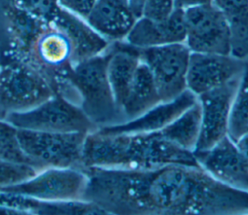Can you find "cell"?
I'll return each mask as SVG.
<instances>
[{"label": "cell", "instance_id": "obj_25", "mask_svg": "<svg viewBox=\"0 0 248 215\" xmlns=\"http://www.w3.org/2000/svg\"><path fill=\"white\" fill-rule=\"evenodd\" d=\"M9 1L19 9L48 23L54 21L61 9L58 0H9Z\"/></svg>", "mask_w": 248, "mask_h": 215}, {"label": "cell", "instance_id": "obj_1", "mask_svg": "<svg viewBox=\"0 0 248 215\" xmlns=\"http://www.w3.org/2000/svg\"><path fill=\"white\" fill-rule=\"evenodd\" d=\"M82 200L107 214L220 215L248 213V192L229 187L202 168L167 165L153 169L81 168Z\"/></svg>", "mask_w": 248, "mask_h": 215}, {"label": "cell", "instance_id": "obj_24", "mask_svg": "<svg viewBox=\"0 0 248 215\" xmlns=\"http://www.w3.org/2000/svg\"><path fill=\"white\" fill-rule=\"evenodd\" d=\"M38 171L36 168L28 164L0 159V189L26 181Z\"/></svg>", "mask_w": 248, "mask_h": 215}, {"label": "cell", "instance_id": "obj_6", "mask_svg": "<svg viewBox=\"0 0 248 215\" xmlns=\"http://www.w3.org/2000/svg\"><path fill=\"white\" fill-rule=\"evenodd\" d=\"M4 121L16 129L41 132L88 134L97 129L80 106L58 93L31 110L9 115Z\"/></svg>", "mask_w": 248, "mask_h": 215}, {"label": "cell", "instance_id": "obj_19", "mask_svg": "<svg viewBox=\"0 0 248 215\" xmlns=\"http://www.w3.org/2000/svg\"><path fill=\"white\" fill-rule=\"evenodd\" d=\"M223 14L230 31L231 55L238 60L248 59V0H213Z\"/></svg>", "mask_w": 248, "mask_h": 215}, {"label": "cell", "instance_id": "obj_10", "mask_svg": "<svg viewBox=\"0 0 248 215\" xmlns=\"http://www.w3.org/2000/svg\"><path fill=\"white\" fill-rule=\"evenodd\" d=\"M240 76L197 96L202 117L200 135L194 151L209 149L228 136L232 103Z\"/></svg>", "mask_w": 248, "mask_h": 215}, {"label": "cell", "instance_id": "obj_28", "mask_svg": "<svg viewBox=\"0 0 248 215\" xmlns=\"http://www.w3.org/2000/svg\"><path fill=\"white\" fill-rule=\"evenodd\" d=\"M24 201H25V199L21 196L0 192V204H5V205L21 208Z\"/></svg>", "mask_w": 248, "mask_h": 215}, {"label": "cell", "instance_id": "obj_11", "mask_svg": "<svg viewBox=\"0 0 248 215\" xmlns=\"http://www.w3.org/2000/svg\"><path fill=\"white\" fill-rule=\"evenodd\" d=\"M193 154L199 166L214 179L248 192V162L229 136L209 149L194 151Z\"/></svg>", "mask_w": 248, "mask_h": 215}, {"label": "cell", "instance_id": "obj_16", "mask_svg": "<svg viewBox=\"0 0 248 215\" xmlns=\"http://www.w3.org/2000/svg\"><path fill=\"white\" fill-rule=\"evenodd\" d=\"M52 23L68 37L73 51V65L105 52L111 44L85 19L62 7Z\"/></svg>", "mask_w": 248, "mask_h": 215}, {"label": "cell", "instance_id": "obj_13", "mask_svg": "<svg viewBox=\"0 0 248 215\" xmlns=\"http://www.w3.org/2000/svg\"><path fill=\"white\" fill-rule=\"evenodd\" d=\"M197 100V95L187 89L174 99L157 104L140 117L120 124L100 127L98 129L111 134L158 132L174 121L195 104Z\"/></svg>", "mask_w": 248, "mask_h": 215}, {"label": "cell", "instance_id": "obj_9", "mask_svg": "<svg viewBox=\"0 0 248 215\" xmlns=\"http://www.w3.org/2000/svg\"><path fill=\"white\" fill-rule=\"evenodd\" d=\"M184 19V43L192 53L231 55L228 24L213 3L185 9Z\"/></svg>", "mask_w": 248, "mask_h": 215}, {"label": "cell", "instance_id": "obj_2", "mask_svg": "<svg viewBox=\"0 0 248 215\" xmlns=\"http://www.w3.org/2000/svg\"><path fill=\"white\" fill-rule=\"evenodd\" d=\"M167 165L201 168L192 151L167 139L161 131L111 134L97 128L84 140L81 168L145 170Z\"/></svg>", "mask_w": 248, "mask_h": 215}, {"label": "cell", "instance_id": "obj_5", "mask_svg": "<svg viewBox=\"0 0 248 215\" xmlns=\"http://www.w3.org/2000/svg\"><path fill=\"white\" fill-rule=\"evenodd\" d=\"M85 133H56L17 129L24 154L42 170L48 168L81 169Z\"/></svg>", "mask_w": 248, "mask_h": 215}, {"label": "cell", "instance_id": "obj_30", "mask_svg": "<svg viewBox=\"0 0 248 215\" xmlns=\"http://www.w3.org/2000/svg\"><path fill=\"white\" fill-rule=\"evenodd\" d=\"M235 144L241 154L248 162V133H244L236 141Z\"/></svg>", "mask_w": 248, "mask_h": 215}, {"label": "cell", "instance_id": "obj_18", "mask_svg": "<svg viewBox=\"0 0 248 215\" xmlns=\"http://www.w3.org/2000/svg\"><path fill=\"white\" fill-rule=\"evenodd\" d=\"M161 102L162 99L153 75L148 66L140 61L126 102L122 108L125 122L140 117Z\"/></svg>", "mask_w": 248, "mask_h": 215}, {"label": "cell", "instance_id": "obj_22", "mask_svg": "<svg viewBox=\"0 0 248 215\" xmlns=\"http://www.w3.org/2000/svg\"><path fill=\"white\" fill-rule=\"evenodd\" d=\"M33 214L44 215H80V214H107L105 210L93 202L83 200L40 201L36 200L32 206Z\"/></svg>", "mask_w": 248, "mask_h": 215}, {"label": "cell", "instance_id": "obj_23", "mask_svg": "<svg viewBox=\"0 0 248 215\" xmlns=\"http://www.w3.org/2000/svg\"><path fill=\"white\" fill-rule=\"evenodd\" d=\"M0 159L34 167L19 145L17 129L4 120H0Z\"/></svg>", "mask_w": 248, "mask_h": 215}, {"label": "cell", "instance_id": "obj_7", "mask_svg": "<svg viewBox=\"0 0 248 215\" xmlns=\"http://www.w3.org/2000/svg\"><path fill=\"white\" fill-rule=\"evenodd\" d=\"M140 61L150 69L162 102L170 101L187 90L191 51L185 43L140 49Z\"/></svg>", "mask_w": 248, "mask_h": 215}, {"label": "cell", "instance_id": "obj_4", "mask_svg": "<svg viewBox=\"0 0 248 215\" xmlns=\"http://www.w3.org/2000/svg\"><path fill=\"white\" fill-rule=\"evenodd\" d=\"M55 93L49 80L31 65L0 61V120L31 110Z\"/></svg>", "mask_w": 248, "mask_h": 215}, {"label": "cell", "instance_id": "obj_3", "mask_svg": "<svg viewBox=\"0 0 248 215\" xmlns=\"http://www.w3.org/2000/svg\"><path fill=\"white\" fill-rule=\"evenodd\" d=\"M110 56L109 45L105 52L75 63L62 77L67 99L80 106L97 128L125 122L116 105L108 80Z\"/></svg>", "mask_w": 248, "mask_h": 215}, {"label": "cell", "instance_id": "obj_26", "mask_svg": "<svg viewBox=\"0 0 248 215\" xmlns=\"http://www.w3.org/2000/svg\"><path fill=\"white\" fill-rule=\"evenodd\" d=\"M174 9V0H143L141 17L153 21H164Z\"/></svg>", "mask_w": 248, "mask_h": 215}, {"label": "cell", "instance_id": "obj_33", "mask_svg": "<svg viewBox=\"0 0 248 215\" xmlns=\"http://www.w3.org/2000/svg\"><path fill=\"white\" fill-rule=\"evenodd\" d=\"M0 56H1V52H0Z\"/></svg>", "mask_w": 248, "mask_h": 215}, {"label": "cell", "instance_id": "obj_20", "mask_svg": "<svg viewBox=\"0 0 248 215\" xmlns=\"http://www.w3.org/2000/svg\"><path fill=\"white\" fill-rule=\"evenodd\" d=\"M201 117V105L197 100L190 108L160 131L167 139L193 152L200 135Z\"/></svg>", "mask_w": 248, "mask_h": 215}, {"label": "cell", "instance_id": "obj_21", "mask_svg": "<svg viewBox=\"0 0 248 215\" xmlns=\"http://www.w3.org/2000/svg\"><path fill=\"white\" fill-rule=\"evenodd\" d=\"M248 128V61L239 78V82L232 99L228 136L235 142Z\"/></svg>", "mask_w": 248, "mask_h": 215}, {"label": "cell", "instance_id": "obj_14", "mask_svg": "<svg viewBox=\"0 0 248 215\" xmlns=\"http://www.w3.org/2000/svg\"><path fill=\"white\" fill-rule=\"evenodd\" d=\"M186 28L184 10L174 9L164 21L139 18L125 38L128 44L142 49L174 43H184Z\"/></svg>", "mask_w": 248, "mask_h": 215}, {"label": "cell", "instance_id": "obj_15", "mask_svg": "<svg viewBox=\"0 0 248 215\" xmlns=\"http://www.w3.org/2000/svg\"><path fill=\"white\" fill-rule=\"evenodd\" d=\"M138 19L128 0H96L85 20L112 43L125 40Z\"/></svg>", "mask_w": 248, "mask_h": 215}, {"label": "cell", "instance_id": "obj_29", "mask_svg": "<svg viewBox=\"0 0 248 215\" xmlns=\"http://www.w3.org/2000/svg\"><path fill=\"white\" fill-rule=\"evenodd\" d=\"M213 0H174V7L176 9H188L191 7L205 5L212 3Z\"/></svg>", "mask_w": 248, "mask_h": 215}, {"label": "cell", "instance_id": "obj_8", "mask_svg": "<svg viewBox=\"0 0 248 215\" xmlns=\"http://www.w3.org/2000/svg\"><path fill=\"white\" fill-rule=\"evenodd\" d=\"M86 175L81 169L48 168L19 184L0 189V192L18 195L40 201L82 200Z\"/></svg>", "mask_w": 248, "mask_h": 215}, {"label": "cell", "instance_id": "obj_12", "mask_svg": "<svg viewBox=\"0 0 248 215\" xmlns=\"http://www.w3.org/2000/svg\"><path fill=\"white\" fill-rule=\"evenodd\" d=\"M245 61L232 55L192 53L187 71V89L197 96L241 75Z\"/></svg>", "mask_w": 248, "mask_h": 215}, {"label": "cell", "instance_id": "obj_27", "mask_svg": "<svg viewBox=\"0 0 248 215\" xmlns=\"http://www.w3.org/2000/svg\"><path fill=\"white\" fill-rule=\"evenodd\" d=\"M58 2L62 8L86 19L96 0H58Z\"/></svg>", "mask_w": 248, "mask_h": 215}, {"label": "cell", "instance_id": "obj_32", "mask_svg": "<svg viewBox=\"0 0 248 215\" xmlns=\"http://www.w3.org/2000/svg\"><path fill=\"white\" fill-rule=\"evenodd\" d=\"M245 133H248V128H247V130H246V132Z\"/></svg>", "mask_w": 248, "mask_h": 215}, {"label": "cell", "instance_id": "obj_17", "mask_svg": "<svg viewBox=\"0 0 248 215\" xmlns=\"http://www.w3.org/2000/svg\"><path fill=\"white\" fill-rule=\"evenodd\" d=\"M110 49L111 56L107 65V75L116 105L122 114V108L141 61L139 48L125 41L112 42Z\"/></svg>", "mask_w": 248, "mask_h": 215}, {"label": "cell", "instance_id": "obj_31", "mask_svg": "<svg viewBox=\"0 0 248 215\" xmlns=\"http://www.w3.org/2000/svg\"><path fill=\"white\" fill-rule=\"evenodd\" d=\"M128 3L138 18L141 17L143 0H128Z\"/></svg>", "mask_w": 248, "mask_h": 215}]
</instances>
